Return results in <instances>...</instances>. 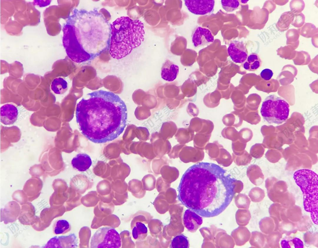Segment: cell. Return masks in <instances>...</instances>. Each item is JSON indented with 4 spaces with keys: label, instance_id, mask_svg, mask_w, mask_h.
<instances>
[{
    "label": "cell",
    "instance_id": "1",
    "mask_svg": "<svg viewBox=\"0 0 318 248\" xmlns=\"http://www.w3.org/2000/svg\"><path fill=\"white\" fill-rule=\"evenodd\" d=\"M235 181L216 164L197 163L183 174L178 198L183 205L201 216H216L231 202L235 194Z\"/></svg>",
    "mask_w": 318,
    "mask_h": 248
},
{
    "label": "cell",
    "instance_id": "2",
    "mask_svg": "<svg viewBox=\"0 0 318 248\" xmlns=\"http://www.w3.org/2000/svg\"><path fill=\"white\" fill-rule=\"evenodd\" d=\"M77 103L76 120L83 134L91 141L102 143L117 138L126 125L127 111L117 95L102 90L87 95Z\"/></svg>",
    "mask_w": 318,
    "mask_h": 248
},
{
    "label": "cell",
    "instance_id": "3",
    "mask_svg": "<svg viewBox=\"0 0 318 248\" xmlns=\"http://www.w3.org/2000/svg\"><path fill=\"white\" fill-rule=\"evenodd\" d=\"M64 32L67 53L75 63L91 60L109 49L110 25L96 9H75Z\"/></svg>",
    "mask_w": 318,
    "mask_h": 248
},
{
    "label": "cell",
    "instance_id": "4",
    "mask_svg": "<svg viewBox=\"0 0 318 248\" xmlns=\"http://www.w3.org/2000/svg\"><path fill=\"white\" fill-rule=\"evenodd\" d=\"M110 26L109 53L114 59L119 60L126 56L144 40V26L139 20L121 16L114 21Z\"/></svg>",
    "mask_w": 318,
    "mask_h": 248
},
{
    "label": "cell",
    "instance_id": "5",
    "mask_svg": "<svg viewBox=\"0 0 318 248\" xmlns=\"http://www.w3.org/2000/svg\"><path fill=\"white\" fill-rule=\"evenodd\" d=\"M293 178L303 196L305 210L310 213L312 221L318 224V177L314 171L308 169L296 171Z\"/></svg>",
    "mask_w": 318,
    "mask_h": 248
},
{
    "label": "cell",
    "instance_id": "6",
    "mask_svg": "<svg viewBox=\"0 0 318 248\" xmlns=\"http://www.w3.org/2000/svg\"><path fill=\"white\" fill-rule=\"evenodd\" d=\"M289 107L288 103L284 99L274 95H270L263 101L261 113L269 124H280L287 119Z\"/></svg>",
    "mask_w": 318,
    "mask_h": 248
},
{
    "label": "cell",
    "instance_id": "7",
    "mask_svg": "<svg viewBox=\"0 0 318 248\" xmlns=\"http://www.w3.org/2000/svg\"><path fill=\"white\" fill-rule=\"evenodd\" d=\"M121 240L119 233L111 227L99 228L91 238L90 247L92 248H119Z\"/></svg>",
    "mask_w": 318,
    "mask_h": 248
},
{
    "label": "cell",
    "instance_id": "8",
    "mask_svg": "<svg viewBox=\"0 0 318 248\" xmlns=\"http://www.w3.org/2000/svg\"><path fill=\"white\" fill-rule=\"evenodd\" d=\"M184 1L188 10L197 15H204L211 12L215 3L213 0H185Z\"/></svg>",
    "mask_w": 318,
    "mask_h": 248
},
{
    "label": "cell",
    "instance_id": "9",
    "mask_svg": "<svg viewBox=\"0 0 318 248\" xmlns=\"http://www.w3.org/2000/svg\"><path fill=\"white\" fill-rule=\"evenodd\" d=\"M227 51L232 60L236 63H243L248 56L246 47L241 42L237 41L232 42L229 44Z\"/></svg>",
    "mask_w": 318,
    "mask_h": 248
},
{
    "label": "cell",
    "instance_id": "10",
    "mask_svg": "<svg viewBox=\"0 0 318 248\" xmlns=\"http://www.w3.org/2000/svg\"><path fill=\"white\" fill-rule=\"evenodd\" d=\"M184 224L189 232H195L202 223L201 216L194 211L188 209L184 212L183 217Z\"/></svg>",
    "mask_w": 318,
    "mask_h": 248
},
{
    "label": "cell",
    "instance_id": "11",
    "mask_svg": "<svg viewBox=\"0 0 318 248\" xmlns=\"http://www.w3.org/2000/svg\"><path fill=\"white\" fill-rule=\"evenodd\" d=\"M192 42L194 47L208 44L214 41V36L208 29L198 27L192 36Z\"/></svg>",
    "mask_w": 318,
    "mask_h": 248
},
{
    "label": "cell",
    "instance_id": "12",
    "mask_svg": "<svg viewBox=\"0 0 318 248\" xmlns=\"http://www.w3.org/2000/svg\"><path fill=\"white\" fill-rule=\"evenodd\" d=\"M18 115V110L13 104H5L0 108V121L4 125L14 124L17 119Z\"/></svg>",
    "mask_w": 318,
    "mask_h": 248
},
{
    "label": "cell",
    "instance_id": "13",
    "mask_svg": "<svg viewBox=\"0 0 318 248\" xmlns=\"http://www.w3.org/2000/svg\"><path fill=\"white\" fill-rule=\"evenodd\" d=\"M179 72V66L170 60H166L161 68V77L166 81L172 82L176 78Z\"/></svg>",
    "mask_w": 318,
    "mask_h": 248
},
{
    "label": "cell",
    "instance_id": "14",
    "mask_svg": "<svg viewBox=\"0 0 318 248\" xmlns=\"http://www.w3.org/2000/svg\"><path fill=\"white\" fill-rule=\"evenodd\" d=\"M71 163L74 168L80 171H84L90 168L92 162L89 155L85 153H80L73 158Z\"/></svg>",
    "mask_w": 318,
    "mask_h": 248
},
{
    "label": "cell",
    "instance_id": "15",
    "mask_svg": "<svg viewBox=\"0 0 318 248\" xmlns=\"http://www.w3.org/2000/svg\"><path fill=\"white\" fill-rule=\"evenodd\" d=\"M261 64V61L256 53H251L248 56L243 64V68L246 70L254 71L258 69Z\"/></svg>",
    "mask_w": 318,
    "mask_h": 248
},
{
    "label": "cell",
    "instance_id": "16",
    "mask_svg": "<svg viewBox=\"0 0 318 248\" xmlns=\"http://www.w3.org/2000/svg\"><path fill=\"white\" fill-rule=\"evenodd\" d=\"M51 88L55 94H62L67 91L68 84L66 81L63 78H57L53 79L52 82Z\"/></svg>",
    "mask_w": 318,
    "mask_h": 248
},
{
    "label": "cell",
    "instance_id": "17",
    "mask_svg": "<svg viewBox=\"0 0 318 248\" xmlns=\"http://www.w3.org/2000/svg\"><path fill=\"white\" fill-rule=\"evenodd\" d=\"M147 228L145 225L140 222H136L132 229L134 238L137 240L143 239L147 236Z\"/></svg>",
    "mask_w": 318,
    "mask_h": 248
},
{
    "label": "cell",
    "instance_id": "18",
    "mask_svg": "<svg viewBox=\"0 0 318 248\" xmlns=\"http://www.w3.org/2000/svg\"><path fill=\"white\" fill-rule=\"evenodd\" d=\"M70 229V224L68 221L64 219L56 221L53 226V232L56 235L65 234L69 232Z\"/></svg>",
    "mask_w": 318,
    "mask_h": 248
},
{
    "label": "cell",
    "instance_id": "19",
    "mask_svg": "<svg viewBox=\"0 0 318 248\" xmlns=\"http://www.w3.org/2000/svg\"><path fill=\"white\" fill-rule=\"evenodd\" d=\"M170 246L171 248H188L189 241L186 237L183 234H180L173 238Z\"/></svg>",
    "mask_w": 318,
    "mask_h": 248
},
{
    "label": "cell",
    "instance_id": "20",
    "mask_svg": "<svg viewBox=\"0 0 318 248\" xmlns=\"http://www.w3.org/2000/svg\"><path fill=\"white\" fill-rule=\"evenodd\" d=\"M221 2L222 8L227 12L234 11L239 5L238 0H221Z\"/></svg>",
    "mask_w": 318,
    "mask_h": 248
},
{
    "label": "cell",
    "instance_id": "21",
    "mask_svg": "<svg viewBox=\"0 0 318 248\" xmlns=\"http://www.w3.org/2000/svg\"><path fill=\"white\" fill-rule=\"evenodd\" d=\"M273 74L271 70L269 69H265L262 70L260 75L262 79L266 81L270 80Z\"/></svg>",
    "mask_w": 318,
    "mask_h": 248
},
{
    "label": "cell",
    "instance_id": "22",
    "mask_svg": "<svg viewBox=\"0 0 318 248\" xmlns=\"http://www.w3.org/2000/svg\"><path fill=\"white\" fill-rule=\"evenodd\" d=\"M292 243L293 244L295 248H303V244L302 241L299 238H294L291 240Z\"/></svg>",
    "mask_w": 318,
    "mask_h": 248
},
{
    "label": "cell",
    "instance_id": "23",
    "mask_svg": "<svg viewBox=\"0 0 318 248\" xmlns=\"http://www.w3.org/2000/svg\"><path fill=\"white\" fill-rule=\"evenodd\" d=\"M248 1L245 0H241V2L243 3H245L248 2Z\"/></svg>",
    "mask_w": 318,
    "mask_h": 248
}]
</instances>
